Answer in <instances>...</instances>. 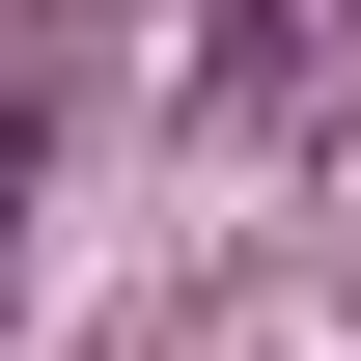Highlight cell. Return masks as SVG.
<instances>
[{
	"mask_svg": "<svg viewBox=\"0 0 361 361\" xmlns=\"http://www.w3.org/2000/svg\"><path fill=\"white\" fill-rule=\"evenodd\" d=\"M28 167H56V139H28V111H0V250H28Z\"/></svg>",
	"mask_w": 361,
	"mask_h": 361,
	"instance_id": "6da1fadb",
	"label": "cell"
}]
</instances>
